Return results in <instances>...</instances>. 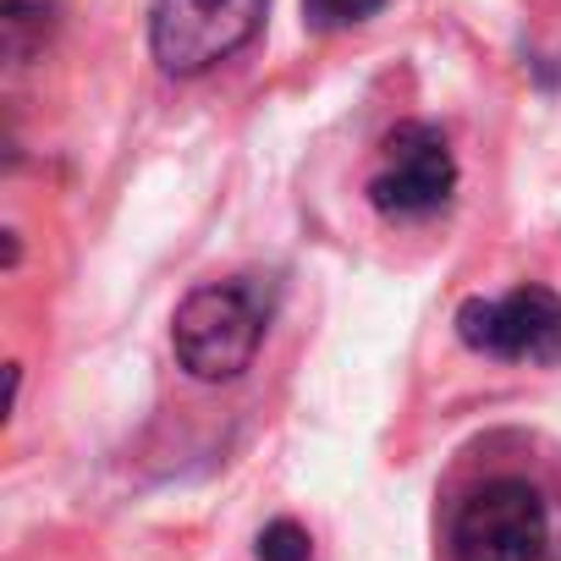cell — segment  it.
I'll return each mask as SVG.
<instances>
[{"instance_id": "obj_9", "label": "cell", "mask_w": 561, "mask_h": 561, "mask_svg": "<svg viewBox=\"0 0 561 561\" xmlns=\"http://www.w3.org/2000/svg\"><path fill=\"white\" fill-rule=\"evenodd\" d=\"M550 561H561V556H550Z\"/></svg>"}, {"instance_id": "obj_7", "label": "cell", "mask_w": 561, "mask_h": 561, "mask_svg": "<svg viewBox=\"0 0 561 561\" xmlns=\"http://www.w3.org/2000/svg\"><path fill=\"white\" fill-rule=\"evenodd\" d=\"M386 7V0H304V12H309V28L320 34H342V28H358L369 23L375 12Z\"/></svg>"}, {"instance_id": "obj_8", "label": "cell", "mask_w": 561, "mask_h": 561, "mask_svg": "<svg viewBox=\"0 0 561 561\" xmlns=\"http://www.w3.org/2000/svg\"><path fill=\"white\" fill-rule=\"evenodd\" d=\"M259 561H314L309 550V534L293 523V517H280L259 534Z\"/></svg>"}, {"instance_id": "obj_6", "label": "cell", "mask_w": 561, "mask_h": 561, "mask_svg": "<svg viewBox=\"0 0 561 561\" xmlns=\"http://www.w3.org/2000/svg\"><path fill=\"white\" fill-rule=\"evenodd\" d=\"M50 28V0H7V50L23 61Z\"/></svg>"}, {"instance_id": "obj_5", "label": "cell", "mask_w": 561, "mask_h": 561, "mask_svg": "<svg viewBox=\"0 0 561 561\" xmlns=\"http://www.w3.org/2000/svg\"><path fill=\"white\" fill-rule=\"evenodd\" d=\"M451 187H457V160H451L440 127H430V122H402L386 138L380 165L369 176V198L391 220H424V215L446 209Z\"/></svg>"}, {"instance_id": "obj_1", "label": "cell", "mask_w": 561, "mask_h": 561, "mask_svg": "<svg viewBox=\"0 0 561 561\" xmlns=\"http://www.w3.org/2000/svg\"><path fill=\"white\" fill-rule=\"evenodd\" d=\"M270 325V287L259 275H237V280H209V287L187 293L171 325V347L176 364L193 380H237Z\"/></svg>"}, {"instance_id": "obj_2", "label": "cell", "mask_w": 561, "mask_h": 561, "mask_svg": "<svg viewBox=\"0 0 561 561\" xmlns=\"http://www.w3.org/2000/svg\"><path fill=\"white\" fill-rule=\"evenodd\" d=\"M451 561H550L545 495L517 479H484L451 517Z\"/></svg>"}, {"instance_id": "obj_4", "label": "cell", "mask_w": 561, "mask_h": 561, "mask_svg": "<svg viewBox=\"0 0 561 561\" xmlns=\"http://www.w3.org/2000/svg\"><path fill=\"white\" fill-rule=\"evenodd\" d=\"M457 336L506 364H561V298L550 287H517L506 298H473L457 309Z\"/></svg>"}, {"instance_id": "obj_3", "label": "cell", "mask_w": 561, "mask_h": 561, "mask_svg": "<svg viewBox=\"0 0 561 561\" xmlns=\"http://www.w3.org/2000/svg\"><path fill=\"white\" fill-rule=\"evenodd\" d=\"M264 7L270 0H154L149 50L171 78H198L259 34Z\"/></svg>"}]
</instances>
